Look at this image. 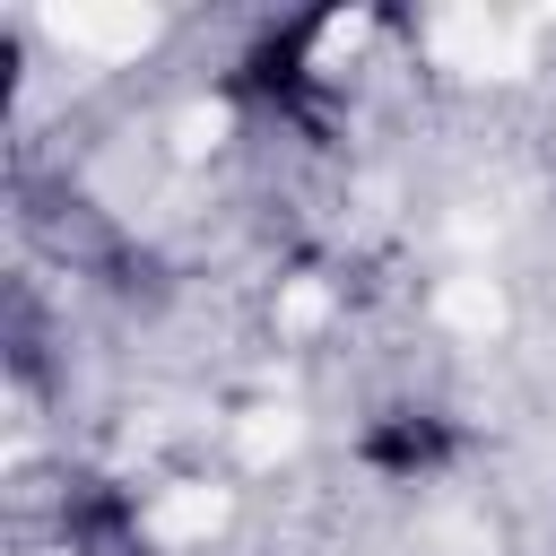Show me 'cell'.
<instances>
[{
	"instance_id": "obj_1",
	"label": "cell",
	"mask_w": 556,
	"mask_h": 556,
	"mask_svg": "<svg viewBox=\"0 0 556 556\" xmlns=\"http://www.w3.org/2000/svg\"><path fill=\"white\" fill-rule=\"evenodd\" d=\"M365 460H374L382 478H426V469H443V460H452V426H443V417L400 408V417H382V426L365 434Z\"/></svg>"
},
{
	"instance_id": "obj_2",
	"label": "cell",
	"mask_w": 556,
	"mask_h": 556,
	"mask_svg": "<svg viewBox=\"0 0 556 556\" xmlns=\"http://www.w3.org/2000/svg\"><path fill=\"white\" fill-rule=\"evenodd\" d=\"M304 43H313V26H287V35L252 43L243 87H252V96H278V104H295V96H304Z\"/></svg>"
}]
</instances>
